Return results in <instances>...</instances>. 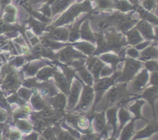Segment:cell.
I'll list each match as a JSON object with an SVG mask.
<instances>
[{
    "instance_id": "18",
    "label": "cell",
    "mask_w": 158,
    "mask_h": 140,
    "mask_svg": "<svg viewBox=\"0 0 158 140\" xmlns=\"http://www.w3.org/2000/svg\"><path fill=\"white\" fill-rule=\"evenodd\" d=\"M56 80L57 82L60 84V86L61 87V89H63V90H64V88L67 87V83H66V78L63 76V75L60 73V72L56 74Z\"/></svg>"
},
{
    "instance_id": "25",
    "label": "cell",
    "mask_w": 158,
    "mask_h": 140,
    "mask_svg": "<svg viewBox=\"0 0 158 140\" xmlns=\"http://www.w3.org/2000/svg\"><path fill=\"white\" fill-rule=\"evenodd\" d=\"M19 95L22 98H24V99H28V98L30 97L31 92L29 89L23 88V89H19Z\"/></svg>"
},
{
    "instance_id": "39",
    "label": "cell",
    "mask_w": 158,
    "mask_h": 140,
    "mask_svg": "<svg viewBox=\"0 0 158 140\" xmlns=\"http://www.w3.org/2000/svg\"><path fill=\"white\" fill-rule=\"evenodd\" d=\"M40 140H46V139H45L44 138H40Z\"/></svg>"
},
{
    "instance_id": "31",
    "label": "cell",
    "mask_w": 158,
    "mask_h": 140,
    "mask_svg": "<svg viewBox=\"0 0 158 140\" xmlns=\"http://www.w3.org/2000/svg\"><path fill=\"white\" fill-rule=\"evenodd\" d=\"M151 43V41H146V42H141L140 43H139V44L137 45V46H136V49H137V50H143V49H144L145 48L148 47V46H150Z\"/></svg>"
},
{
    "instance_id": "33",
    "label": "cell",
    "mask_w": 158,
    "mask_h": 140,
    "mask_svg": "<svg viewBox=\"0 0 158 140\" xmlns=\"http://www.w3.org/2000/svg\"><path fill=\"white\" fill-rule=\"evenodd\" d=\"M101 75L102 76H107L112 73V69H110L109 67H105L101 69Z\"/></svg>"
},
{
    "instance_id": "16",
    "label": "cell",
    "mask_w": 158,
    "mask_h": 140,
    "mask_svg": "<svg viewBox=\"0 0 158 140\" xmlns=\"http://www.w3.org/2000/svg\"><path fill=\"white\" fill-rule=\"evenodd\" d=\"M145 68L148 72H155L157 71L158 72V62L156 60H149L147 61L146 63L144 64Z\"/></svg>"
},
{
    "instance_id": "2",
    "label": "cell",
    "mask_w": 158,
    "mask_h": 140,
    "mask_svg": "<svg viewBox=\"0 0 158 140\" xmlns=\"http://www.w3.org/2000/svg\"><path fill=\"white\" fill-rule=\"evenodd\" d=\"M149 73L146 69H143L134 78L131 90L134 93H138L144 90L149 82Z\"/></svg>"
},
{
    "instance_id": "29",
    "label": "cell",
    "mask_w": 158,
    "mask_h": 140,
    "mask_svg": "<svg viewBox=\"0 0 158 140\" xmlns=\"http://www.w3.org/2000/svg\"><path fill=\"white\" fill-rule=\"evenodd\" d=\"M58 137L59 138H60V140H74V138H73L72 135L66 133V132H60L58 135Z\"/></svg>"
},
{
    "instance_id": "36",
    "label": "cell",
    "mask_w": 158,
    "mask_h": 140,
    "mask_svg": "<svg viewBox=\"0 0 158 140\" xmlns=\"http://www.w3.org/2000/svg\"><path fill=\"white\" fill-rule=\"evenodd\" d=\"M154 40L158 42V26L154 27Z\"/></svg>"
},
{
    "instance_id": "32",
    "label": "cell",
    "mask_w": 158,
    "mask_h": 140,
    "mask_svg": "<svg viewBox=\"0 0 158 140\" xmlns=\"http://www.w3.org/2000/svg\"><path fill=\"white\" fill-rule=\"evenodd\" d=\"M21 138V134L18 131H12L10 133L11 140H19Z\"/></svg>"
},
{
    "instance_id": "23",
    "label": "cell",
    "mask_w": 158,
    "mask_h": 140,
    "mask_svg": "<svg viewBox=\"0 0 158 140\" xmlns=\"http://www.w3.org/2000/svg\"><path fill=\"white\" fill-rule=\"evenodd\" d=\"M77 125H78V127L80 129H86L89 126V121L85 117H81V118H79L78 120H77Z\"/></svg>"
},
{
    "instance_id": "8",
    "label": "cell",
    "mask_w": 158,
    "mask_h": 140,
    "mask_svg": "<svg viewBox=\"0 0 158 140\" xmlns=\"http://www.w3.org/2000/svg\"><path fill=\"white\" fill-rule=\"evenodd\" d=\"M81 83L78 80H74L69 98V106L70 108H73L75 106V105L77 103L79 96H80V90H81Z\"/></svg>"
},
{
    "instance_id": "27",
    "label": "cell",
    "mask_w": 158,
    "mask_h": 140,
    "mask_svg": "<svg viewBox=\"0 0 158 140\" xmlns=\"http://www.w3.org/2000/svg\"><path fill=\"white\" fill-rule=\"evenodd\" d=\"M40 67V66H38V64H31L29 66V69H27V74L28 75H34L35 72H37V69Z\"/></svg>"
},
{
    "instance_id": "35",
    "label": "cell",
    "mask_w": 158,
    "mask_h": 140,
    "mask_svg": "<svg viewBox=\"0 0 158 140\" xmlns=\"http://www.w3.org/2000/svg\"><path fill=\"white\" fill-rule=\"evenodd\" d=\"M6 118V112L3 109H0V122L3 121Z\"/></svg>"
},
{
    "instance_id": "30",
    "label": "cell",
    "mask_w": 158,
    "mask_h": 140,
    "mask_svg": "<svg viewBox=\"0 0 158 140\" xmlns=\"http://www.w3.org/2000/svg\"><path fill=\"white\" fill-rule=\"evenodd\" d=\"M127 54L132 58H137V57L140 56V53H139V51L137 49H130L127 50Z\"/></svg>"
},
{
    "instance_id": "14",
    "label": "cell",
    "mask_w": 158,
    "mask_h": 140,
    "mask_svg": "<svg viewBox=\"0 0 158 140\" xmlns=\"http://www.w3.org/2000/svg\"><path fill=\"white\" fill-rule=\"evenodd\" d=\"M117 109L114 108V109H110L108 110L107 112V117L108 120H109L110 124L114 126V128H116V123H117Z\"/></svg>"
},
{
    "instance_id": "9",
    "label": "cell",
    "mask_w": 158,
    "mask_h": 140,
    "mask_svg": "<svg viewBox=\"0 0 158 140\" xmlns=\"http://www.w3.org/2000/svg\"><path fill=\"white\" fill-rule=\"evenodd\" d=\"M128 42L131 45H136L143 42V38L141 34L139 32L137 29H133L132 31L128 32Z\"/></svg>"
},
{
    "instance_id": "5",
    "label": "cell",
    "mask_w": 158,
    "mask_h": 140,
    "mask_svg": "<svg viewBox=\"0 0 158 140\" xmlns=\"http://www.w3.org/2000/svg\"><path fill=\"white\" fill-rule=\"evenodd\" d=\"M94 99V90L89 86L84 88L80 102L77 106V109H86L89 106Z\"/></svg>"
},
{
    "instance_id": "28",
    "label": "cell",
    "mask_w": 158,
    "mask_h": 140,
    "mask_svg": "<svg viewBox=\"0 0 158 140\" xmlns=\"http://www.w3.org/2000/svg\"><path fill=\"white\" fill-rule=\"evenodd\" d=\"M143 6L148 10H151L155 6V0H145L143 2Z\"/></svg>"
},
{
    "instance_id": "26",
    "label": "cell",
    "mask_w": 158,
    "mask_h": 140,
    "mask_svg": "<svg viewBox=\"0 0 158 140\" xmlns=\"http://www.w3.org/2000/svg\"><path fill=\"white\" fill-rule=\"evenodd\" d=\"M102 59L104 60L105 62H107L112 63V64H114V62H117V57L112 55H103L102 56Z\"/></svg>"
},
{
    "instance_id": "34",
    "label": "cell",
    "mask_w": 158,
    "mask_h": 140,
    "mask_svg": "<svg viewBox=\"0 0 158 140\" xmlns=\"http://www.w3.org/2000/svg\"><path fill=\"white\" fill-rule=\"evenodd\" d=\"M38 139V135L36 133H32L28 136L24 138V140H37Z\"/></svg>"
},
{
    "instance_id": "20",
    "label": "cell",
    "mask_w": 158,
    "mask_h": 140,
    "mask_svg": "<svg viewBox=\"0 0 158 140\" xmlns=\"http://www.w3.org/2000/svg\"><path fill=\"white\" fill-rule=\"evenodd\" d=\"M79 45V44H78ZM80 50H82L83 52H86L87 54L92 53L94 51V47L93 46H91L90 44H88V43H81L79 46H77Z\"/></svg>"
},
{
    "instance_id": "17",
    "label": "cell",
    "mask_w": 158,
    "mask_h": 140,
    "mask_svg": "<svg viewBox=\"0 0 158 140\" xmlns=\"http://www.w3.org/2000/svg\"><path fill=\"white\" fill-rule=\"evenodd\" d=\"M80 75L82 77L83 81L86 82V84L88 85L92 84V82H93L92 76H91L90 74L87 72V70H86V69H83L80 71Z\"/></svg>"
},
{
    "instance_id": "15",
    "label": "cell",
    "mask_w": 158,
    "mask_h": 140,
    "mask_svg": "<svg viewBox=\"0 0 158 140\" xmlns=\"http://www.w3.org/2000/svg\"><path fill=\"white\" fill-rule=\"evenodd\" d=\"M119 117H120V128L123 127L125 123L131 118V115H130L129 112L127 111L124 110L123 109H120V113H119Z\"/></svg>"
},
{
    "instance_id": "22",
    "label": "cell",
    "mask_w": 158,
    "mask_h": 140,
    "mask_svg": "<svg viewBox=\"0 0 158 140\" xmlns=\"http://www.w3.org/2000/svg\"><path fill=\"white\" fill-rule=\"evenodd\" d=\"M149 81L151 86H157L158 87V72H151V75L149 76Z\"/></svg>"
},
{
    "instance_id": "6",
    "label": "cell",
    "mask_w": 158,
    "mask_h": 140,
    "mask_svg": "<svg viewBox=\"0 0 158 140\" xmlns=\"http://www.w3.org/2000/svg\"><path fill=\"white\" fill-rule=\"evenodd\" d=\"M137 30L142 36L148 41L154 40V32L152 26L146 21H142L137 26Z\"/></svg>"
},
{
    "instance_id": "40",
    "label": "cell",
    "mask_w": 158,
    "mask_h": 140,
    "mask_svg": "<svg viewBox=\"0 0 158 140\" xmlns=\"http://www.w3.org/2000/svg\"><path fill=\"white\" fill-rule=\"evenodd\" d=\"M97 140H100V138H98V139H97Z\"/></svg>"
},
{
    "instance_id": "10",
    "label": "cell",
    "mask_w": 158,
    "mask_h": 140,
    "mask_svg": "<svg viewBox=\"0 0 158 140\" xmlns=\"http://www.w3.org/2000/svg\"><path fill=\"white\" fill-rule=\"evenodd\" d=\"M134 133V121H132L127 125L123 129L120 136V140H130Z\"/></svg>"
},
{
    "instance_id": "12",
    "label": "cell",
    "mask_w": 158,
    "mask_h": 140,
    "mask_svg": "<svg viewBox=\"0 0 158 140\" xmlns=\"http://www.w3.org/2000/svg\"><path fill=\"white\" fill-rule=\"evenodd\" d=\"M104 115L103 113L99 114L97 117H96L95 119V123H94V126H95L96 129L97 131H101L102 129L104 127Z\"/></svg>"
},
{
    "instance_id": "1",
    "label": "cell",
    "mask_w": 158,
    "mask_h": 140,
    "mask_svg": "<svg viewBox=\"0 0 158 140\" xmlns=\"http://www.w3.org/2000/svg\"><path fill=\"white\" fill-rule=\"evenodd\" d=\"M142 66H143V64L141 62L137 61L133 58H129L127 61L123 75H121L118 80L120 82L130 81L135 76V75L141 69Z\"/></svg>"
},
{
    "instance_id": "13",
    "label": "cell",
    "mask_w": 158,
    "mask_h": 140,
    "mask_svg": "<svg viewBox=\"0 0 158 140\" xmlns=\"http://www.w3.org/2000/svg\"><path fill=\"white\" fill-rule=\"evenodd\" d=\"M77 52L74 50H73L71 48H67L65 50H63V52L61 53V58L62 59H64L65 61L66 60H69V58H73V57L77 56Z\"/></svg>"
},
{
    "instance_id": "37",
    "label": "cell",
    "mask_w": 158,
    "mask_h": 140,
    "mask_svg": "<svg viewBox=\"0 0 158 140\" xmlns=\"http://www.w3.org/2000/svg\"><path fill=\"white\" fill-rule=\"evenodd\" d=\"M23 111L26 112H31V108L29 107V106H25L23 107Z\"/></svg>"
},
{
    "instance_id": "4",
    "label": "cell",
    "mask_w": 158,
    "mask_h": 140,
    "mask_svg": "<svg viewBox=\"0 0 158 140\" xmlns=\"http://www.w3.org/2000/svg\"><path fill=\"white\" fill-rule=\"evenodd\" d=\"M158 132V122L154 118V121H151L148 122L146 127L142 130L139 131L136 135L134 136V140L140 139V138H147L148 137H151L153 134Z\"/></svg>"
},
{
    "instance_id": "11",
    "label": "cell",
    "mask_w": 158,
    "mask_h": 140,
    "mask_svg": "<svg viewBox=\"0 0 158 140\" xmlns=\"http://www.w3.org/2000/svg\"><path fill=\"white\" fill-rule=\"evenodd\" d=\"M144 103L145 101H143V100H137V101L130 108V109H131V112L135 115L136 118H142V119L145 120V121H148V120H146L143 116H142L141 112H141L142 106H143Z\"/></svg>"
},
{
    "instance_id": "19",
    "label": "cell",
    "mask_w": 158,
    "mask_h": 140,
    "mask_svg": "<svg viewBox=\"0 0 158 140\" xmlns=\"http://www.w3.org/2000/svg\"><path fill=\"white\" fill-rule=\"evenodd\" d=\"M16 125L21 130L24 131V132H28L32 129V126L29 124V122L25 121V120H19L17 122Z\"/></svg>"
},
{
    "instance_id": "21",
    "label": "cell",
    "mask_w": 158,
    "mask_h": 140,
    "mask_svg": "<svg viewBox=\"0 0 158 140\" xmlns=\"http://www.w3.org/2000/svg\"><path fill=\"white\" fill-rule=\"evenodd\" d=\"M52 73V69H43V70H41L40 72V73L38 74V78L40 79H46V78H49Z\"/></svg>"
},
{
    "instance_id": "3",
    "label": "cell",
    "mask_w": 158,
    "mask_h": 140,
    "mask_svg": "<svg viewBox=\"0 0 158 140\" xmlns=\"http://www.w3.org/2000/svg\"><path fill=\"white\" fill-rule=\"evenodd\" d=\"M141 97L143 99L147 100L151 104L153 109V113H154V118H156L155 116V109H154V104L156 100L158 99V87L157 86H151L146 88L142 93Z\"/></svg>"
},
{
    "instance_id": "41",
    "label": "cell",
    "mask_w": 158,
    "mask_h": 140,
    "mask_svg": "<svg viewBox=\"0 0 158 140\" xmlns=\"http://www.w3.org/2000/svg\"><path fill=\"white\" fill-rule=\"evenodd\" d=\"M110 140H114V139H110Z\"/></svg>"
},
{
    "instance_id": "38",
    "label": "cell",
    "mask_w": 158,
    "mask_h": 140,
    "mask_svg": "<svg viewBox=\"0 0 158 140\" xmlns=\"http://www.w3.org/2000/svg\"><path fill=\"white\" fill-rule=\"evenodd\" d=\"M136 140H150V139H146V138H140V139H136Z\"/></svg>"
},
{
    "instance_id": "24",
    "label": "cell",
    "mask_w": 158,
    "mask_h": 140,
    "mask_svg": "<svg viewBox=\"0 0 158 140\" xmlns=\"http://www.w3.org/2000/svg\"><path fill=\"white\" fill-rule=\"evenodd\" d=\"M32 103L35 109H41L43 107V102L39 96H34L32 99Z\"/></svg>"
},
{
    "instance_id": "7",
    "label": "cell",
    "mask_w": 158,
    "mask_h": 140,
    "mask_svg": "<svg viewBox=\"0 0 158 140\" xmlns=\"http://www.w3.org/2000/svg\"><path fill=\"white\" fill-rule=\"evenodd\" d=\"M140 59L144 61L158 59V48L155 45H150L148 47L143 49L140 54Z\"/></svg>"
}]
</instances>
